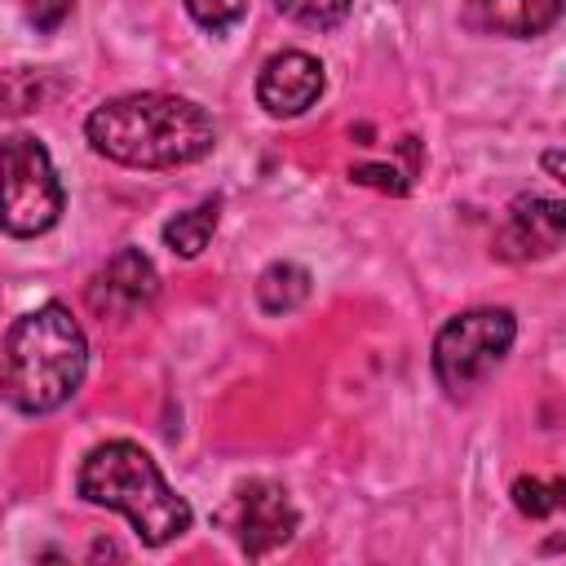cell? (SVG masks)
<instances>
[{
  "instance_id": "3957f363",
  "label": "cell",
  "mask_w": 566,
  "mask_h": 566,
  "mask_svg": "<svg viewBox=\"0 0 566 566\" xmlns=\"http://www.w3.org/2000/svg\"><path fill=\"white\" fill-rule=\"evenodd\" d=\"M75 491H80V500H88L97 509L124 513L128 526L137 531V539L150 548L181 539L195 522L190 504L164 482L150 451L137 447L133 438L97 442L75 473Z\"/></svg>"
},
{
  "instance_id": "8992f818",
  "label": "cell",
  "mask_w": 566,
  "mask_h": 566,
  "mask_svg": "<svg viewBox=\"0 0 566 566\" xmlns=\"http://www.w3.org/2000/svg\"><path fill=\"white\" fill-rule=\"evenodd\" d=\"M217 522H221V531H230L239 553L265 557L296 535V504H292L287 486H279L270 478H252L230 491Z\"/></svg>"
},
{
  "instance_id": "8fae6325",
  "label": "cell",
  "mask_w": 566,
  "mask_h": 566,
  "mask_svg": "<svg viewBox=\"0 0 566 566\" xmlns=\"http://www.w3.org/2000/svg\"><path fill=\"white\" fill-rule=\"evenodd\" d=\"M310 301V270L296 261H270L256 274V305L265 314H292Z\"/></svg>"
},
{
  "instance_id": "2e32d148",
  "label": "cell",
  "mask_w": 566,
  "mask_h": 566,
  "mask_svg": "<svg viewBox=\"0 0 566 566\" xmlns=\"http://www.w3.org/2000/svg\"><path fill=\"white\" fill-rule=\"evenodd\" d=\"M513 504L526 517H548L562 504V482H539V478H517L513 482Z\"/></svg>"
},
{
  "instance_id": "30bf717a",
  "label": "cell",
  "mask_w": 566,
  "mask_h": 566,
  "mask_svg": "<svg viewBox=\"0 0 566 566\" xmlns=\"http://www.w3.org/2000/svg\"><path fill=\"white\" fill-rule=\"evenodd\" d=\"M562 0H464V22L509 40H535L557 27Z\"/></svg>"
},
{
  "instance_id": "e0dca14e",
  "label": "cell",
  "mask_w": 566,
  "mask_h": 566,
  "mask_svg": "<svg viewBox=\"0 0 566 566\" xmlns=\"http://www.w3.org/2000/svg\"><path fill=\"white\" fill-rule=\"evenodd\" d=\"M349 177L363 181V186L389 190V195H407V186H411V172H398V168H385V164H358V168H349Z\"/></svg>"
},
{
  "instance_id": "7c38bea8",
  "label": "cell",
  "mask_w": 566,
  "mask_h": 566,
  "mask_svg": "<svg viewBox=\"0 0 566 566\" xmlns=\"http://www.w3.org/2000/svg\"><path fill=\"white\" fill-rule=\"evenodd\" d=\"M217 221H221V199H203V203H195V208H186V212H177V217H168L164 221V248L172 252V256H199L203 248H208V239H212V230H217Z\"/></svg>"
},
{
  "instance_id": "d6986e66",
  "label": "cell",
  "mask_w": 566,
  "mask_h": 566,
  "mask_svg": "<svg viewBox=\"0 0 566 566\" xmlns=\"http://www.w3.org/2000/svg\"><path fill=\"white\" fill-rule=\"evenodd\" d=\"M544 168L553 172V181H562V155H557V150H548V155H544Z\"/></svg>"
},
{
  "instance_id": "277c9868",
  "label": "cell",
  "mask_w": 566,
  "mask_h": 566,
  "mask_svg": "<svg viewBox=\"0 0 566 566\" xmlns=\"http://www.w3.org/2000/svg\"><path fill=\"white\" fill-rule=\"evenodd\" d=\"M66 190L40 137H0V230L9 239H40L62 221Z\"/></svg>"
},
{
  "instance_id": "5b68a950",
  "label": "cell",
  "mask_w": 566,
  "mask_h": 566,
  "mask_svg": "<svg viewBox=\"0 0 566 566\" xmlns=\"http://www.w3.org/2000/svg\"><path fill=\"white\" fill-rule=\"evenodd\" d=\"M517 340V318L504 305H482L447 318L433 336V376L447 394H469L478 389L513 349Z\"/></svg>"
},
{
  "instance_id": "ac0fdd59",
  "label": "cell",
  "mask_w": 566,
  "mask_h": 566,
  "mask_svg": "<svg viewBox=\"0 0 566 566\" xmlns=\"http://www.w3.org/2000/svg\"><path fill=\"white\" fill-rule=\"evenodd\" d=\"M71 4L75 0H22V9H27V22L35 27V31H57L66 18H71Z\"/></svg>"
},
{
  "instance_id": "4fadbf2b",
  "label": "cell",
  "mask_w": 566,
  "mask_h": 566,
  "mask_svg": "<svg viewBox=\"0 0 566 566\" xmlns=\"http://www.w3.org/2000/svg\"><path fill=\"white\" fill-rule=\"evenodd\" d=\"M274 9H279L287 22H296V27L336 31V27L349 18L354 0H274Z\"/></svg>"
},
{
  "instance_id": "6da1fadb",
  "label": "cell",
  "mask_w": 566,
  "mask_h": 566,
  "mask_svg": "<svg viewBox=\"0 0 566 566\" xmlns=\"http://www.w3.org/2000/svg\"><path fill=\"white\" fill-rule=\"evenodd\" d=\"M88 146L124 168H181L203 159L217 146L212 115L177 93H124L88 111L84 119Z\"/></svg>"
},
{
  "instance_id": "5bb4252c",
  "label": "cell",
  "mask_w": 566,
  "mask_h": 566,
  "mask_svg": "<svg viewBox=\"0 0 566 566\" xmlns=\"http://www.w3.org/2000/svg\"><path fill=\"white\" fill-rule=\"evenodd\" d=\"M44 93H53V84L44 88V71L31 66H13L0 75V111H35L44 102Z\"/></svg>"
},
{
  "instance_id": "9a60e30c",
  "label": "cell",
  "mask_w": 566,
  "mask_h": 566,
  "mask_svg": "<svg viewBox=\"0 0 566 566\" xmlns=\"http://www.w3.org/2000/svg\"><path fill=\"white\" fill-rule=\"evenodd\" d=\"M181 4L195 18V27H203L208 35H226L248 13V0H181Z\"/></svg>"
},
{
  "instance_id": "ba28073f",
  "label": "cell",
  "mask_w": 566,
  "mask_h": 566,
  "mask_svg": "<svg viewBox=\"0 0 566 566\" xmlns=\"http://www.w3.org/2000/svg\"><path fill=\"white\" fill-rule=\"evenodd\" d=\"M327 88L323 62L305 49H283L274 57H265L261 75H256V102L265 106V115L274 119H296L305 115Z\"/></svg>"
},
{
  "instance_id": "9c48e42d",
  "label": "cell",
  "mask_w": 566,
  "mask_h": 566,
  "mask_svg": "<svg viewBox=\"0 0 566 566\" xmlns=\"http://www.w3.org/2000/svg\"><path fill=\"white\" fill-rule=\"evenodd\" d=\"M566 234V203L548 195H517L504 212V226L495 234V252L504 261H531L562 248Z\"/></svg>"
},
{
  "instance_id": "52a82bcc",
  "label": "cell",
  "mask_w": 566,
  "mask_h": 566,
  "mask_svg": "<svg viewBox=\"0 0 566 566\" xmlns=\"http://www.w3.org/2000/svg\"><path fill=\"white\" fill-rule=\"evenodd\" d=\"M155 296H159V270L142 248H119L84 287V301L102 323L137 318Z\"/></svg>"
},
{
  "instance_id": "7a4b0ae2",
  "label": "cell",
  "mask_w": 566,
  "mask_h": 566,
  "mask_svg": "<svg viewBox=\"0 0 566 566\" xmlns=\"http://www.w3.org/2000/svg\"><path fill=\"white\" fill-rule=\"evenodd\" d=\"M88 371V340L84 327L71 318L62 301H44L13 318L4 336V394L18 411L44 416L57 411Z\"/></svg>"
}]
</instances>
